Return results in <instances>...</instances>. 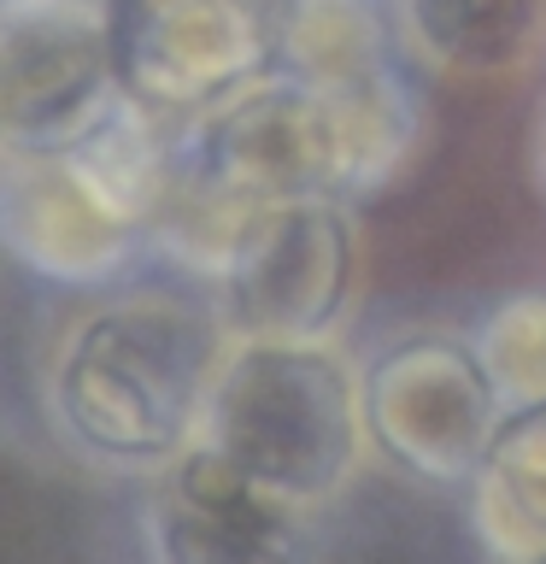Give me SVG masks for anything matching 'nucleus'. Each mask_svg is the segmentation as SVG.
I'll return each mask as SVG.
<instances>
[{
	"label": "nucleus",
	"mask_w": 546,
	"mask_h": 564,
	"mask_svg": "<svg viewBox=\"0 0 546 564\" xmlns=\"http://www.w3.org/2000/svg\"><path fill=\"white\" fill-rule=\"evenodd\" d=\"M106 35L118 88L165 118H200L271 70L264 0H112Z\"/></svg>",
	"instance_id": "nucleus-7"
},
{
	"label": "nucleus",
	"mask_w": 546,
	"mask_h": 564,
	"mask_svg": "<svg viewBox=\"0 0 546 564\" xmlns=\"http://www.w3.org/2000/svg\"><path fill=\"white\" fill-rule=\"evenodd\" d=\"M500 417L476 347L447 329H412L364 365L370 447L429 488H470Z\"/></svg>",
	"instance_id": "nucleus-5"
},
{
	"label": "nucleus",
	"mask_w": 546,
	"mask_h": 564,
	"mask_svg": "<svg viewBox=\"0 0 546 564\" xmlns=\"http://www.w3.org/2000/svg\"><path fill=\"white\" fill-rule=\"evenodd\" d=\"M53 7H77V12H106L112 0H53Z\"/></svg>",
	"instance_id": "nucleus-16"
},
{
	"label": "nucleus",
	"mask_w": 546,
	"mask_h": 564,
	"mask_svg": "<svg viewBox=\"0 0 546 564\" xmlns=\"http://www.w3.org/2000/svg\"><path fill=\"white\" fill-rule=\"evenodd\" d=\"M24 7H30V0H0V24H7L12 12H24Z\"/></svg>",
	"instance_id": "nucleus-17"
},
{
	"label": "nucleus",
	"mask_w": 546,
	"mask_h": 564,
	"mask_svg": "<svg viewBox=\"0 0 546 564\" xmlns=\"http://www.w3.org/2000/svg\"><path fill=\"white\" fill-rule=\"evenodd\" d=\"M206 294L236 341H341L364 294L359 206L341 194L259 206Z\"/></svg>",
	"instance_id": "nucleus-3"
},
{
	"label": "nucleus",
	"mask_w": 546,
	"mask_h": 564,
	"mask_svg": "<svg viewBox=\"0 0 546 564\" xmlns=\"http://www.w3.org/2000/svg\"><path fill=\"white\" fill-rule=\"evenodd\" d=\"M183 165L247 206L312 200V194L352 200L341 100L282 70L241 83L200 118H183Z\"/></svg>",
	"instance_id": "nucleus-4"
},
{
	"label": "nucleus",
	"mask_w": 546,
	"mask_h": 564,
	"mask_svg": "<svg viewBox=\"0 0 546 564\" xmlns=\"http://www.w3.org/2000/svg\"><path fill=\"white\" fill-rule=\"evenodd\" d=\"M0 253L53 289H123L148 229L118 218L65 148H0Z\"/></svg>",
	"instance_id": "nucleus-8"
},
{
	"label": "nucleus",
	"mask_w": 546,
	"mask_h": 564,
	"mask_svg": "<svg viewBox=\"0 0 546 564\" xmlns=\"http://www.w3.org/2000/svg\"><path fill=\"white\" fill-rule=\"evenodd\" d=\"M229 341L211 294L106 289L47 341L35 377L42 423L77 465L148 482L200 441Z\"/></svg>",
	"instance_id": "nucleus-1"
},
{
	"label": "nucleus",
	"mask_w": 546,
	"mask_h": 564,
	"mask_svg": "<svg viewBox=\"0 0 546 564\" xmlns=\"http://www.w3.org/2000/svg\"><path fill=\"white\" fill-rule=\"evenodd\" d=\"M470 529L493 564L546 553V405L505 412L470 476Z\"/></svg>",
	"instance_id": "nucleus-11"
},
{
	"label": "nucleus",
	"mask_w": 546,
	"mask_h": 564,
	"mask_svg": "<svg viewBox=\"0 0 546 564\" xmlns=\"http://www.w3.org/2000/svg\"><path fill=\"white\" fill-rule=\"evenodd\" d=\"M405 35L423 70L511 77L546 47V0H405Z\"/></svg>",
	"instance_id": "nucleus-13"
},
{
	"label": "nucleus",
	"mask_w": 546,
	"mask_h": 564,
	"mask_svg": "<svg viewBox=\"0 0 546 564\" xmlns=\"http://www.w3.org/2000/svg\"><path fill=\"white\" fill-rule=\"evenodd\" d=\"M528 564H546V553H540V558H528Z\"/></svg>",
	"instance_id": "nucleus-18"
},
{
	"label": "nucleus",
	"mask_w": 546,
	"mask_h": 564,
	"mask_svg": "<svg viewBox=\"0 0 546 564\" xmlns=\"http://www.w3.org/2000/svg\"><path fill=\"white\" fill-rule=\"evenodd\" d=\"M500 412L546 405V289H517L470 335Z\"/></svg>",
	"instance_id": "nucleus-14"
},
{
	"label": "nucleus",
	"mask_w": 546,
	"mask_h": 564,
	"mask_svg": "<svg viewBox=\"0 0 546 564\" xmlns=\"http://www.w3.org/2000/svg\"><path fill=\"white\" fill-rule=\"evenodd\" d=\"M0 148H7V135H0Z\"/></svg>",
	"instance_id": "nucleus-19"
},
{
	"label": "nucleus",
	"mask_w": 546,
	"mask_h": 564,
	"mask_svg": "<svg viewBox=\"0 0 546 564\" xmlns=\"http://www.w3.org/2000/svg\"><path fill=\"white\" fill-rule=\"evenodd\" d=\"M264 18H271V70L324 95L417 70L405 0H264Z\"/></svg>",
	"instance_id": "nucleus-10"
},
{
	"label": "nucleus",
	"mask_w": 546,
	"mask_h": 564,
	"mask_svg": "<svg viewBox=\"0 0 546 564\" xmlns=\"http://www.w3.org/2000/svg\"><path fill=\"white\" fill-rule=\"evenodd\" d=\"M123 95L106 12L30 0L0 24V135L7 148H70Z\"/></svg>",
	"instance_id": "nucleus-9"
},
{
	"label": "nucleus",
	"mask_w": 546,
	"mask_h": 564,
	"mask_svg": "<svg viewBox=\"0 0 546 564\" xmlns=\"http://www.w3.org/2000/svg\"><path fill=\"white\" fill-rule=\"evenodd\" d=\"M200 441L282 500L329 511L370 453L364 370L341 341H229Z\"/></svg>",
	"instance_id": "nucleus-2"
},
{
	"label": "nucleus",
	"mask_w": 546,
	"mask_h": 564,
	"mask_svg": "<svg viewBox=\"0 0 546 564\" xmlns=\"http://www.w3.org/2000/svg\"><path fill=\"white\" fill-rule=\"evenodd\" d=\"M65 153L77 159V171L100 188V200L118 218L153 229L159 206L176 183V159H183V118H165L153 106L118 95Z\"/></svg>",
	"instance_id": "nucleus-12"
},
{
	"label": "nucleus",
	"mask_w": 546,
	"mask_h": 564,
	"mask_svg": "<svg viewBox=\"0 0 546 564\" xmlns=\"http://www.w3.org/2000/svg\"><path fill=\"white\" fill-rule=\"evenodd\" d=\"M528 183H535L540 200H546V95L535 106V123H528Z\"/></svg>",
	"instance_id": "nucleus-15"
},
{
	"label": "nucleus",
	"mask_w": 546,
	"mask_h": 564,
	"mask_svg": "<svg viewBox=\"0 0 546 564\" xmlns=\"http://www.w3.org/2000/svg\"><path fill=\"white\" fill-rule=\"evenodd\" d=\"M329 511H306L253 482L218 447L194 441L148 476L141 553L148 564H324Z\"/></svg>",
	"instance_id": "nucleus-6"
}]
</instances>
